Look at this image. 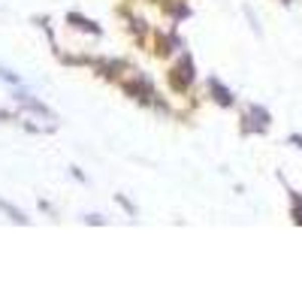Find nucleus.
<instances>
[{
    "label": "nucleus",
    "instance_id": "f257e3e1",
    "mask_svg": "<svg viewBox=\"0 0 302 302\" xmlns=\"http://www.w3.org/2000/svg\"><path fill=\"white\" fill-rule=\"evenodd\" d=\"M191 82H194V61H191V57H182V61L172 67V73H169V85H172L175 91H188Z\"/></svg>",
    "mask_w": 302,
    "mask_h": 302
},
{
    "label": "nucleus",
    "instance_id": "39448f33",
    "mask_svg": "<svg viewBox=\"0 0 302 302\" xmlns=\"http://www.w3.org/2000/svg\"><path fill=\"white\" fill-rule=\"evenodd\" d=\"M0 79H3V82H9V85H18V76H12V73H9V70H3V67H0Z\"/></svg>",
    "mask_w": 302,
    "mask_h": 302
},
{
    "label": "nucleus",
    "instance_id": "f03ea898",
    "mask_svg": "<svg viewBox=\"0 0 302 302\" xmlns=\"http://www.w3.org/2000/svg\"><path fill=\"white\" fill-rule=\"evenodd\" d=\"M15 100H18V103H24V106H27V109H33V112H36V115H45V118H51V112H48V109H45V106H42V103H39V100H33V97H30V94H18V97H15Z\"/></svg>",
    "mask_w": 302,
    "mask_h": 302
},
{
    "label": "nucleus",
    "instance_id": "7ed1b4c3",
    "mask_svg": "<svg viewBox=\"0 0 302 302\" xmlns=\"http://www.w3.org/2000/svg\"><path fill=\"white\" fill-rule=\"evenodd\" d=\"M209 88L215 91V100H218L221 106H230V103H233V100H230V91H227V88H224L218 79H209Z\"/></svg>",
    "mask_w": 302,
    "mask_h": 302
},
{
    "label": "nucleus",
    "instance_id": "20e7f679",
    "mask_svg": "<svg viewBox=\"0 0 302 302\" xmlns=\"http://www.w3.org/2000/svg\"><path fill=\"white\" fill-rule=\"evenodd\" d=\"M0 209H3L6 215H9V221H15V224H27V218H24V215H21L18 209H12L9 203H0Z\"/></svg>",
    "mask_w": 302,
    "mask_h": 302
}]
</instances>
